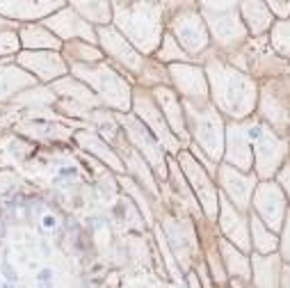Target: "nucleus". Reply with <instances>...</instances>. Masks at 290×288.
<instances>
[{"label": "nucleus", "instance_id": "1", "mask_svg": "<svg viewBox=\"0 0 290 288\" xmlns=\"http://www.w3.org/2000/svg\"><path fill=\"white\" fill-rule=\"evenodd\" d=\"M206 55L203 71L208 80L210 103L229 121H247L251 114H256L258 83L231 66L224 57L217 55V50H208Z\"/></svg>", "mask_w": 290, "mask_h": 288}, {"label": "nucleus", "instance_id": "2", "mask_svg": "<svg viewBox=\"0 0 290 288\" xmlns=\"http://www.w3.org/2000/svg\"><path fill=\"white\" fill-rule=\"evenodd\" d=\"M112 23L139 55H156L167 30L165 3H112Z\"/></svg>", "mask_w": 290, "mask_h": 288}, {"label": "nucleus", "instance_id": "3", "mask_svg": "<svg viewBox=\"0 0 290 288\" xmlns=\"http://www.w3.org/2000/svg\"><path fill=\"white\" fill-rule=\"evenodd\" d=\"M183 110H185V128L190 142L210 163L220 165L224 158V133H227V121L220 114V110L210 101L208 103L183 101Z\"/></svg>", "mask_w": 290, "mask_h": 288}, {"label": "nucleus", "instance_id": "4", "mask_svg": "<svg viewBox=\"0 0 290 288\" xmlns=\"http://www.w3.org/2000/svg\"><path fill=\"white\" fill-rule=\"evenodd\" d=\"M197 10L201 14L203 23L210 35V44H215V50L220 57H229L238 48L247 44L249 35L240 19L238 3H197Z\"/></svg>", "mask_w": 290, "mask_h": 288}, {"label": "nucleus", "instance_id": "5", "mask_svg": "<svg viewBox=\"0 0 290 288\" xmlns=\"http://www.w3.org/2000/svg\"><path fill=\"white\" fill-rule=\"evenodd\" d=\"M71 76L80 83H85L105 108H112L114 112H128L133 105V83L126 78L119 69L105 64H71Z\"/></svg>", "mask_w": 290, "mask_h": 288}, {"label": "nucleus", "instance_id": "6", "mask_svg": "<svg viewBox=\"0 0 290 288\" xmlns=\"http://www.w3.org/2000/svg\"><path fill=\"white\" fill-rule=\"evenodd\" d=\"M224 60L231 66H236L238 71L254 78L256 83H265V80L279 78V76H290V62H285L270 48L267 37L247 39L242 48H238L236 53H231Z\"/></svg>", "mask_w": 290, "mask_h": 288}, {"label": "nucleus", "instance_id": "7", "mask_svg": "<svg viewBox=\"0 0 290 288\" xmlns=\"http://www.w3.org/2000/svg\"><path fill=\"white\" fill-rule=\"evenodd\" d=\"M247 126H249L251 154H254V176L258 181H272L290 158L288 139L276 135L258 119H247Z\"/></svg>", "mask_w": 290, "mask_h": 288}, {"label": "nucleus", "instance_id": "8", "mask_svg": "<svg viewBox=\"0 0 290 288\" xmlns=\"http://www.w3.org/2000/svg\"><path fill=\"white\" fill-rule=\"evenodd\" d=\"M178 12H167V30L187 57H201L210 46V35L197 10V3H174Z\"/></svg>", "mask_w": 290, "mask_h": 288}, {"label": "nucleus", "instance_id": "9", "mask_svg": "<svg viewBox=\"0 0 290 288\" xmlns=\"http://www.w3.org/2000/svg\"><path fill=\"white\" fill-rule=\"evenodd\" d=\"M256 119L288 139L290 130V76L258 83Z\"/></svg>", "mask_w": 290, "mask_h": 288}, {"label": "nucleus", "instance_id": "10", "mask_svg": "<svg viewBox=\"0 0 290 288\" xmlns=\"http://www.w3.org/2000/svg\"><path fill=\"white\" fill-rule=\"evenodd\" d=\"M114 119H117V124L121 126L123 133H126L128 144L147 160L153 176L160 181H167L169 179L167 156H165V149L160 147V142L151 135V130L130 112H114Z\"/></svg>", "mask_w": 290, "mask_h": 288}, {"label": "nucleus", "instance_id": "11", "mask_svg": "<svg viewBox=\"0 0 290 288\" xmlns=\"http://www.w3.org/2000/svg\"><path fill=\"white\" fill-rule=\"evenodd\" d=\"M176 158H178L176 163H178V167H181V172L185 174L187 185L192 188V194H194V199H197L199 208L203 210V218H206L208 222H217V210H220V190L215 188L212 176L208 174L206 167H201V163H199L190 151L181 149Z\"/></svg>", "mask_w": 290, "mask_h": 288}, {"label": "nucleus", "instance_id": "12", "mask_svg": "<svg viewBox=\"0 0 290 288\" xmlns=\"http://www.w3.org/2000/svg\"><path fill=\"white\" fill-rule=\"evenodd\" d=\"M130 110H133L135 117L151 130L153 137L160 142V147L165 149V154L178 156V151L185 149V147L181 144V139L169 130L163 112H160V108L156 105V101H153L151 92H149L147 87H139V85L133 87V105H130Z\"/></svg>", "mask_w": 290, "mask_h": 288}, {"label": "nucleus", "instance_id": "13", "mask_svg": "<svg viewBox=\"0 0 290 288\" xmlns=\"http://www.w3.org/2000/svg\"><path fill=\"white\" fill-rule=\"evenodd\" d=\"M96 30V39H99L103 53L114 62V69H119L130 83H137L139 74L147 66V57L139 55L133 46L128 44V39L114 25H105V28H94Z\"/></svg>", "mask_w": 290, "mask_h": 288}, {"label": "nucleus", "instance_id": "14", "mask_svg": "<svg viewBox=\"0 0 290 288\" xmlns=\"http://www.w3.org/2000/svg\"><path fill=\"white\" fill-rule=\"evenodd\" d=\"M288 201H285L283 190L279 188L274 179L272 181H258L251 197V213L261 220L272 234L279 236L283 229V220L288 213Z\"/></svg>", "mask_w": 290, "mask_h": 288}, {"label": "nucleus", "instance_id": "15", "mask_svg": "<svg viewBox=\"0 0 290 288\" xmlns=\"http://www.w3.org/2000/svg\"><path fill=\"white\" fill-rule=\"evenodd\" d=\"M215 181L220 183L222 197L227 199L233 208H238L240 213H249L251 197H254V190L258 185V179L254 174H242L238 169L229 167L227 163H220L215 172Z\"/></svg>", "mask_w": 290, "mask_h": 288}, {"label": "nucleus", "instance_id": "16", "mask_svg": "<svg viewBox=\"0 0 290 288\" xmlns=\"http://www.w3.org/2000/svg\"><path fill=\"white\" fill-rule=\"evenodd\" d=\"M167 71L174 85V92L181 96V101H190V103H208L210 101L206 71L201 64H194V62L169 64Z\"/></svg>", "mask_w": 290, "mask_h": 288}, {"label": "nucleus", "instance_id": "17", "mask_svg": "<svg viewBox=\"0 0 290 288\" xmlns=\"http://www.w3.org/2000/svg\"><path fill=\"white\" fill-rule=\"evenodd\" d=\"M229 167L238 169L242 174H254V154H251V139L247 121H227L224 133V158Z\"/></svg>", "mask_w": 290, "mask_h": 288}, {"label": "nucleus", "instance_id": "18", "mask_svg": "<svg viewBox=\"0 0 290 288\" xmlns=\"http://www.w3.org/2000/svg\"><path fill=\"white\" fill-rule=\"evenodd\" d=\"M217 227L222 231V238L229 240L233 247H238L242 254H251L249 240V213H240L233 208L227 199L220 194V210H217Z\"/></svg>", "mask_w": 290, "mask_h": 288}, {"label": "nucleus", "instance_id": "19", "mask_svg": "<svg viewBox=\"0 0 290 288\" xmlns=\"http://www.w3.org/2000/svg\"><path fill=\"white\" fill-rule=\"evenodd\" d=\"M44 28H48L59 41H87V44H99L96 39V30L87 23L85 19H80L71 7H62L59 12H55L53 16L44 19Z\"/></svg>", "mask_w": 290, "mask_h": 288}, {"label": "nucleus", "instance_id": "20", "mask_svg": "<svg viewBox=\"0 0 290 288\" xmlns=\"http://www.w3.org/2000/svg\"><path fill=\"white\" fill-rule=\"evenodd\" d=\"M16 64H21L25 69V74L30 71L32 78H39L44 83L48 80H59L66 76L69 71V64L59 53H53V50H23L16 57Z\"/></svg>", "mask_w": 290, "mask_h": 288}, {"label": "nucleus", "instance_id": "21", "mask_svg": "<svg viewBox=\"0 0 290 288\" xmlns=\"http://www.w3.org/2000/svg\"><path fill=\"white\" fill-rule=\"evenodd\" d=\"M149 92H151L156 105L160 108V112H163V117H165V121H167L169 130H172V133L181 139L183 147H187V144H190V135H187V128H185V110H183L181 96L174 92L172 85L153 87V90H149Z\"/></svg>", "mask_w": 290, "mask_h": 288}, {"label": "nucleus", "instance_id": "22", "mask_svg": "<svg viewBox=\"0 0 290 288\" xmlns=\"http://www.w3.org/2000/svg\"><path fill=\"white\" fill-rule=\"evenodd\" d=\"M238 10H240V19L247 28L249 39H261V37L270 35L272 25H274V16L267 10V3L247 0V3H238Z\"/></svg>", "mask_w": 290, "mask_h": 288}, {"label": "nucleus", "instance_id": "23", "mask_svg": "<svg viewBox=\"0 0 290 288\" xmlns=\"http://www.w3.org/2000/svg\"><path fill=\"white\" fill-rule=\"evenodd\" d=\"M251 263V288H279L281 283V270H283V261H281L279 252L270 254V256H261V254H249Z\"/></svg>", "mask_w": 290, "mask_h": 288}, {"label": "nucleus", "instance_id": "24", "mask_svg": "<svg viewBox=\"0 0 290 288\" xmlns=\"http://www.w3.org/2000/svg\"><path fill=\"white\" fill-rule=\"evenodd\" d=\"M62 7H66L64 3H59V0H55V3H23V0H19V3H7V0H3L0 3V16L7 21H37V19H48V16H53L55 10H62Z\"/></svg>", "mask_w": 290, "mask_h": 288}, {"label": "nucleus", "instance_id": "25", "mask_svg": "<svg viewBox=\"0 0 290 288\" xmlns=\"http://www.w3.org/2000/svg\"><path fill=\"white\" fill-rule=\"evenodd\" d=\"M50 90L55 92V94L64 96V99H74L76 105H80V108L85 110H99L103 108V103L99 101V96L94 94L92 90H89L85 83H80V80H76L74 76H64V78L55 80L53 85H50Z\"/></svg>", "mask_w": 290, "mask_h": 288}, {"label": "nucleus", "instance_id": "26", "mask_svg": "<svg viewBox=\"0 0 290 288\" xmlns=\"http://www.w3.org/2000/svg\"><path fill=\"white\" fill-rule=\"evenodd\" d=\"M217 247H220V256H222V263H224V270H227V277L229 281L231 279H238V281H251V263H249V256L242 254L238 247H233L229 240H224L220 236L217 240Z\"/></svg>", "mask_w": 290, "mask_h": 288}, {"label": "nucleus", "instance_id": "27", "mask_svg": "<svg viewBox=\"0 0 290 288\" xmlns=\"http://www.w3.org/2000/svg\"><path fill=\"white\" fill-rule=\"evenodd\" d=\"M74 137L78 139V144L83 147V149L92 151V154L96 156V158L103 160L108 167H112L114 172H119V174H126V167H123L121 158L117 156V151L110 147V142H105L103 137H99L94 130H78Z\"/></svg>", "mask_w": 290, "mask_h": 288}, {"label": "nucleus", "instance_id": "28", "mask_svg": "<svg viewBox=\"0 0 290 288\" xmlns=\"http://www.w3.org/2000/svg\"><path fill=\"white\" fill-rule=\"evenodd\" d=\"M19 41L25 50H53V53H59L64 46L48 28L37 25V23L23 25L19 32Z\"/></svg>", "mask_w": 290, "mask_h": 288}, {"label": "nucleus", "instance_id": "29", "mask_svg": "<svg viewBox=\"0 0 290 288\" xmlns=\"http://www.w3.org/2000/svg\"><path fill=\"white\" fill-rule=\"evenodd\" d=\"M249 240H251V254L270 256V254L279 252V236L272 234L254 213H249Z\"/></svg>", "mask_w": 290, "mask_h": 288}, {"label": "nucleus", "instance_id": "30", "mask_svg": "<svg viewBox=\"0 0 290 288\" xmlns=\"http://www.w3.org/2000/svg\"><path fill=\"white\" fill-rule=\"evenodd\" d=\"M32 87H37V78L25 74L23 69L12 64L0 66V101L14 96L19 90H32Z\"/></svg>", "mask_w": 290, "mask_h": 288}, {"label": "nucleus", "instance_id": "31", "mask_svg": "<svg viewBox=\"0 0 290 288\" xmlns=\"http://www.w3.org/2000/svg\"><path fill=\"white\" fill-rule=\"evenodd\" d=\"M71 10L85 19L92 28H105V25L112 23V3H105V0H94V3H71Z\"/></svg>", "mask_w": 290, "mask_h": 288}, {"label": "nucleus", "instance_id": "32", "mask_svg": "<svg viewBox=\"0 0 290 288\" xmlns=\"http://www.w3.org/2000/svg\"><path fill=\"white\" fill-rule=\"evenodd\" d=\"M62 53L69 60V64H101L105 60L103 50L87 41H66L62 46Z\"/></svg>", "mask_w": 290, "mask_h": 288}, {"label": "nucleus", "instance_id": "33", "mask_svg": "<svg viewBox=\"0 0 290 288\" xmlns=\"http://www.w3.org/2000/svg\"><path fill=\"white\" fill-rule=\"evenodd\" d=\"M267 44L279 57L290 62V19L285 21H274L270 35H267Z\"/></svg>", "mask_w": 290, "mask_h": 288}, {"label": "nucleus", "instance_id": "34", "mask_svg": "<svg viewBox=\"0 0 290 288\" xmlns=\"http://www.w3.org/2000/svg\"><path fill=\"white\" fill-rule=\"evenodd\" d=\"M156 60L160 62V64H163V62L165 64H187V62H192L169 32H165L163 41H160V48L156 50Z\"/></svg>", "mask_w": 290, "mask_h": 288}, {"label": "nucleus", "instance_id": "35", "mask_svg": "<svg viewBox=\"0 0 290 288\" xmlns=\"http://www.w3.org/2000/svg\"><path fill=\"white\" fill-rule=\"evenodd\" d=\"M279 256L283 261V265H290V208L285 213L283 229H281V234H279Z\"/></svg>", "mask_w": 290, "mask_h": 288}, {"label": "nucleus", "instance_id": "36", "mask_svg": "<svg viewBox=\"0 0 290 288\" xmlns=\"http://www.w3.org/2000/svg\"><path fill=\"white\" fill-rule=\"evenodd\" d=\"M19 48H21L19 32H14V30L0 32V57H3V55H10V53H16Z\"/></svg>", "mask_w": 290, "mask_h": 288}, {"label": "nucleus", "instance_id": "37", "mask_svg": "<svg viewBox=\"0 0 290 288\" xmlns=\"http://www.w3.org/2000/svg\"><path fill=\"white\" fill-rule=\"evenodd\" d=\"M267 10L274 16V21H285L290 19V0H270Z\"/></svg>", "mask_w": 290, "mask_h": 288}, {"label": "nucleus", "instance_id": "38", "mask_svg": "<svg viewBox=\"0 0 290 288\" xmlns=\"http://www.w3.org/2000/svg\"><path fill=\"white\" fill-rule=\"evenodd\" d=\"M274 181L279 183V188L283 190V194H285V201H288V206H290V158L283 163V167L276 172V176H274Z\"/></svg>", "mask_w": 290, "mask_h": 288}, {"label": "nucleus", "instance_id": "39", "mask_svg": "<svg viewBox=\"0 0 290 288\" xmlns=\"http://www.w3.org/2000/svg\"><path fill=\"white\" fill-rule=\"evenodd\" d=\"M279 288H290V265H283L281 270V283Z\"/></svg>", "mask_w": 290, "mask_h": 288}, {"label": "nucleus", "instance_id": "40", "mask_svg": "<svg viewBox=\"0 0 290 288\" xmlns=\"http://www.w3.org/2000/svg\"><path fill=\"white\" fill-rule=\"evenodd\" d=\"M187 286H190V288H201V281L197 279V274H194V272L187 274Z\"/></svg>", "mask_w": 290, "mask_h": 288}, {"label": "nucleus", "instance_id": "41", "mask_svg": "<svg viewBox=\"0 0 290 288\" xmlns=\"http://www.w3.org/2000/svg\"><path fill=\"white\" fill-rule=\"evenodd\" d=\"M229 286H231V288H251V283L238 281V279H231V281H229Z\"/></svg>", "mask_w": 290, "mask_h": 288}, {"label": "nucleus", "instance_id": "42", "mask_svg": "<svg viewBox=\"0 0 290 288\" xmlns=\"http://www.w3.org/2000/svg\"><path fill=\"white\" fill-rule=\"evenodd\" d=\"M12 25H14L12 21H7V19H3V16H0V32H3V30H12Z\"/></svg>", "mask_w": 290, "mask_h": 288}, {"label": "nucleus", "instance_id": "43", "mask_svg": "<svg viewBox=\"0 0 290 288\" xmlns=\"http://www.w3.org/2000/svg\"><path fill=\"white\" fill-rule=\"evenodd\" d=\"M288 147H290V130H288Z\"/></svg>", "mask_w": 290, "mask_h": 288}]
</instances>
